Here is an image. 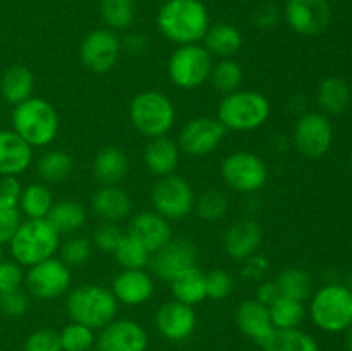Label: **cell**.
<instances>
[{"mask_svg":"<svg viewBox=\"0 0 352 351\" xmlns=\"http://www.w3.org/2000/svg\"><path fill=\"white\" fill-rule=\"evenodd\" d=\"M179 157H181L179 145L167 136L150 140V143L144 147L143 153V160L148 171L158 178L174 174L179 165Z\"/></svg>","mask_w":352,"mask_h":351,"instance_id":"cell-25","label":"cell"},{"mask_svg":"<svg viewBox=\"0 0 352 351\" xmlns=\"http://www.w3.org/2000/svg\"><path fill=\"white\" fill-rule=\"evenodd\" d=\"M91 209L103 222L117 224L131 215L133 202L119 186H102L91 196Z\"/></svg>","mask_w":352,"mask_h":351,"instance_id":"cell-24","label":"cell"},{"mask_svg":"<svg viewBox=\"0 0 352 351\" xmlns=\"http://www.w3.org/2000/svg\"><path fill=\"white\" fill-rule=\"evenodd\" d=\"M155 326L158 332L168 341H184L195 332L196 312L191 305L172 299L157 310Z\"/></svg>","mask_w":352,"mask_h":351,"instance_id":"cell-18","label":"cell"},{"mask_svg":"<svg viewBox=\"0 0 352 351\" xmlns=\"http://www.w3.org/2000/svg\"><path fill=\"white\" fill-rule=\"evenodd\" d=\"M275 284L280 296H287L301 303H305L313 292V277L309 272L299 267H289L282 270L275 279Z\"/></svg>","mask_w":352,"mask_h":351,"instance_id":"cell-35","label":"cell"},{"mask_svg":"<svg viewBox=\"0 0 352 351\" xmlns=\"http://www.w3.org/2000/svg\"><path fill=\"white\" fill-rule=\"evenodd\" d=\"M88 219L85 206L76 200H62V202L54 203L47 220L52 224L55 231L60 236H71L82 229Z\"/></svg>","mask_w":352,"mask_h":351,"instance_id":"cell-29","label":"cell"},{"mask_svg":"<svg viewBox=\"0 0 352 351\" xmlns=\"http://www.w3.org/2000/svg\"><path fill=\"white\" fill-rule=\"evenodd\" d=\"M122 43V52H127L129 55H141L146 52L148 45V38L141 33H129L124 40H120Z\"/></svg>","mask_w":352,"mask_h":351,"instance_id":"cell-51","label":"cell"},{"mask_svg":"<svg viewBox=\"0 0 352 351\" xmlns=\"http://www.w3.org/2000/svg\"><path fill=\"white\" fill-rule=\"evenodd\" d=\"M270 110V102L263 93L237 89L220 100L217 119L227 131H253L267 123Z\"/></svg>","mask_w":352,"mask_h":351,"instance_id":"cell-4","label":"cell"},{"mask_svg":"<svg viewBox=\"0 0 352 351\" xmlns=\"http://www.w3.org/2000/svg\"><path fill=\"white\" fill-rule=\"evenodd\" d=\"M12 131L30 147H47L58 133V116L52 103L31 96L12 110Z\"/></svg>","mask_w":352,"mask_h":351,"instance_id":"cell-5","label":"cell"},{"mask_svg":"<svg viewBox=\"0 0 352 351\" xmlns=\"http://www.w3.org/2000/svg\"><path fill=\"white\" fill-rule=\"evenodd\" d=\"M0 351H2V350H0Z\"/></svg>","mask_w":352,"mask_h":351,"instance_id":"cell-57","label":"cell"},{"mask_svg":"<svg viewBox=\"0 0 352 351\" xmlns=\"http://www.w3.org/2000/svg\"><path fill=\"white\" fill-rule=\"evenodd\" d=\"M309 312L322 330L342 332L352 323V292L346 286H325L313 296Z\"/></svg>","mask_w":352,"mask_h":351,"instance_id":"cell-7","label":"cell"},{"mask_svg":"<svg viewBox=\"0 0 352 351\" xmlns=\"http://www.w3.org/2000/svg\"><path fill=\"white\" fill-rule=\"evenodd\" d=\"M213 57L203 45H179L167 62V72L172 85L181 89L199 88L208 81Z\"/></svg>","mask_w":352,"mask_h":351,"instance_id":"cell-8","label":"cell"},{"mask_svg":"<svg viewBox=\"0 0 352 351\" xmlns=\"http://www.w3.org/2000/svg\"><path fill=\"white\" fill-rule=\"evenodd\" d=\"M65 306L72 322L96 330L116 320L119 301L110 289L100 284H85L69 292Z\"/></svg>","mask_w":352,"mask_h":351,"instance_id":"cell-3","label":"cell"},{"mask_svg":"<svg viewBox=\"0 0 352 351\" xmlns=\"http://www.w3.org/2000/svg\"><path fill=\"white\" fill-rule=\"evenodd\" d=\"M124 234L126 233H124L117 224L103 222L102 226L96 227L95 236H93V244H95L98 250L107 251V253H113L116 248L119 246L120 241H122Z\"/></svg>","mask_w":352,"mask_h":351,"instance_id":"cell-45","label":"cell"},{"mask_svg":"<svg viewBox=\"0 0 352 351\" xmlns=\"http://www.w3.org/2000/svg\"><path fill=\"white\" fill-rule=\"evenodd\" d=\"M21 222L23 220H21V212L17 206L0 203V244L9 243Z\"/></svg>","mask_w":352,"mask_h":351,"instance_id":"cell-48","label":"cell"},{"mask_svg":"<svg viewBox=\"0 0 352 351\" xmlns=\"http://www.w3.org/2000/svg\"><path fill=\"white\" fill-rule=\"evenodd\" d=\"M23 351H62L58 332L52 329H38L24 341Z\"/></svg>","mask_w":352,"mask_h":351,"instance_id":"cell-46","label":"cell"},{"mask_svg":"<svg viewBox=\"0 0 352 351\" xmlns=\"http://www.w3.org/2000/svg\"><path fill=\"white\" fill-rule=\"evenodd\" d=\"M168 284H170L174 299L186 303V305L195 306L206 298L205 272L199 270L198 267L189 268Z\"/></svg>","mask_w":352,"mask_h":351,"instance_id":"cell-31","label":"cell"},{"mask_svg":"<svg viewBox=\"0 0 352 351\" xmlns=\"http://www.w3.org/2000/svg\"><path fill=\"white\" fill-rule=\"evenodd\" d=\"M294 147L308 158H320L329 151L333 129L329 117L320 112H308L294 126Z\"/></svg>","mask_w":352,"mask_h":351,"instance_id":"cell-13","label":"cell"},{"mask_svg":"<svg viewBox=\"0 0 352 351\" xmlns=\"http://www.w3.org/2000/svg\"><path fill=\"white\" fill-rule=\"evenodd\" d=\"M157 26L172 43H199L210 28L208 10L201 0H167L158 10Z\"/></svg>","mask_w":352,"mask_h":351,"instance_id":"cell-1","label":"cell"},{"mask_svg":"<svg viewBox=\"0 0 352 351\" xmlns=\"http://www.w3.org/2000/svg\"><path fill=\"white\" fill-rule=\"evenodd\" d=\"M112 292L122 305L140 306L151 299L155 282L144 268H127L113 279Z\"/></svg>","mask_w":352,"mask_h":351,"instance_id":"cell-19","label":"cell"},{"mask_svg":"<svg viewBox=\"0 0 352 351\" xmlns=\"http://www.w3.org/2000/svg\"><path fill=\"white\" fill-rule=\"evenodd\" d=\"M113 257L116 262L127 270V268H144L146 265H150L151 253L136 240V237L129 236V234H124L122 241L119 243V246L113 251Z\"/></svg>","mask_w":352,"mask_h":351,"instance_id":"cell-39","label":"cell"},{"mask_svg":"<svg viewBox=\"0 0 352 351\" xmlns=\"http://www.w3.org/2000/svg\"><path fill=\"white\" fill-rule=\"evenodd\" d=\"M192 186L181 176H164L151 189L155 212L167 220H182L195 209Z\"/></svg>","mask_w":352,"mask_h":351,"instance_id":"cell-10","label":"cell"},{"mask_svg":"<svg viewBox=\"0 0 352 351\" xmlns=\"http://www.w3.org/2000/svg\"><path fill=\"white\" fill-rule=\"evenodd\" d=\"M58 251H60V260L67 267H79L91 258L93 243L85 236H71L60 243Z\"/></svg>","mask_w":352,"mask_h":351,"instance_id":"cell-42","label":"cell"},{"mask_svg":"<svg viewBox=\"0 0 352 351\" xmlns=\"http://www.w3.org/2000/svg\"><path fill=\"white\" fill-rule=\"evenodd\" d=\"M261 351H320L315 337L299 329H275Z\"/></svg>","mask_w":352,"mask_h":351,"instance_id":"cell-33","label":"cell"},{"mask_svg":"<svg viewBox=\"0 0 352 351\" xmlns=\"http://www.w3.org/2000/svg\"><path fill=\"white\" fill-rule=\"evenodd\" d=\"M95 344L96 351H146L148 334L134 320H112L100 329Z\"/></svg>","mask_w":352,"mask_h":351,"instance_id":"cell-17","label":"cell"},{"mask_svg":"<svg viewBox=\"0 0 352 351\" xmlns=\"http://www.w3.org/2000/svg\"><path fill=\"white\" fill-rule=\"evenodd\" d=\"M72 281L71 268L60 258H48L31 265L24 275L28 295L40 301H50L65 295Z\"/></svg>","mask_w":352,"mask_h":351,"instance_id":"cell-11","label":"cell"},{"mask_svg":"<svg viewBox=\"0 0 352 351\" xmlns=\"http://www.w3.org/2000/svg\"><path fill=\"white\" fill-rule=\"evenodd\" d=\"M52 206H54V195L48 186L43 182H31L23 188L17 209L26 215V219H47Z\"/></svg>","mask_w":352,"mask_h":351,"instance_id":"cell-30","label":"cell"},{"mask_svg":"<svg viewBox=\"0 0 352 351\" xmlns=\"http://www.w3.org/2000/svg\"><path fill=\"white\" fill-rule=\"evenodd\" d=\"M284 16L292 31L315 36L329 28L332 10L327 0H287Z\"/></svg>","mask_w":352,"mask_h":351,"instance_id":"cell-16","label":"cell"},{"mask_svg":"<svg viewBox=\"0 0 352 351\" xmlns=\"http://www.w3.org/2000/svg\"><path fill=\"white\" fill-rule=\"evenodd\" d=\"M30 308V295L23 289H14V291L0 292V312L6 317H23Z\"/></svg>","mask_w":352,"mask_h":351,"instance_id":"cell-44","label":"cell"},{"mask_svg":"<svg viewBox=\"0 0 352 351\" xmlns=\"http://www.w3.org/2000/svg\"><path fill=\"white\" fill-rule=\"evenodd\" d=\"M347 337H346V346H347V350L349 351H352V323L349 327H347Z\"/></svg>","mask_w":352,"mask_h":351,"instance_id":"cell-53","label":"cell"},{"mask_svg":"<svg viewBox=\"0 0 352 351\" xmlns=\"http://www.w3.org/2000/svg\"><path fill=\"white\" fill-rule=\"evenodd\" d=\"M34 74L26 65H10L0 78V95L10 105H19L33 96Z\"/></svg>","mask_w":352,"mask_h":351,"instance_id":"cell-27","label":"cell"},{"mask_svg":"<svg viewBox=\"0 0 352 351\" xmlns=\"http://www.w3.org/2000/svg\"><path fill=\"white\" fill-rule=\"evenodd\" d=\"M227 129L220 124L219 119L213 117H196L179 133V150L191 157H203L219 148L226 138Z\"/></svg>","mask_w":352,"mask_h":351,"instance_id":"cell-15","label":"cell"},{"mask_svg":"<svg viewBox=\"0 0 352 351\" xmlns=\"http://www.w3.org/2000/svg\"><path fill=\"white\" fill-rule=\"evenodd\" d=\"M236 323L241 332L246 337L253 339L258 346H263L265 341L272 336L275 330L272 323L268 306L258 301L256 298L244 299L236 312Z\"/></svg>","mask_w":352,"mask_h":351,"instance_id":"cell-21","label":"cell"},{"mask_svg":"<svg viewBox=\"0 0 352 351\" xmlns=\"http://www.w3.org/2000/svg\"><path fill=\"white\" fill-rule=\"evenodd\" d=\"M203 43L212 57L232 58L243 47V34L232 24L219 23L208 28Z\"/></svg>","mask_w":352,"mask_h":351,"instance_id":"cell-28","label":"cell"},{"mask_svg":"<svg viewBox=\"0 0 352 351\" xmlns=\"http://www.w3.org/2000/svg\"><path fill=\"white\" fill-rule=\"evenodd\" d=\"M205 288L206 298L222 301V299H226L232 292L234 281L227 270H223V268H213V270L205 274Z\"/></svg>","mask_w":352,"mask_h":351,"instance_id":"cell-43","label":"cell"},{"mask_svg":"<svg viewBox=\"0 0 352 351\" xmlns=\"http://www.w3.org/2000/svg\"><path fill=\"white\" fill-rule=\"evenodd\" d=\"M100 14L109 30L124 31L134 23L136 3L134 0H102Z\"/></svg>","mask_w":352,"mask_h":351,"instance_id":"cell-38","label":"cell"},{"mask_svg":"<svg viewBox=\"0 0 352 351\" xmlns=\"http://www.w3.org/2000/svg\"><path fill=\"white\" fill-rule=\"evenodd\" d=\"M278 296H280V292H278V288L277 284H275V281H263L256 288V299L267 306H270Z\"/></svg>","mask_w":352,"mask_h":351,"instance_id":"cell-52","label":"cell"},{"mask_svg":"<svg viewBox=\"0 0 352 351\" xmlns=\"http://www.w3.org/2000/svg\"><path fill=\"white\" fill-rule=\"evenodd\" d=\"M229 209L227 195L220 189H208L195 200V210L205 222H217L222 219Z\"/></svg>","mask_w":352,"mask_h":351,"instance_id":"cell-40","label":"cell"},{"mask_svg":"<svg viewBox=\"0 0 352 351\" xmlns=\"http://www.w3.org/2000/svg\"><path fill=\"white\" fill-rule=\"evenodd\" d=\"M129 119L134 129L148 140L167 136L175 123V107L162 92L146 89L131 100Z\"/></svg>","mask_w":352,"mask_h":351,"instance_id":"cell-6","label":"cell"},{"mask_svg":"<svg viewBox=\"0 0 352 351\" xmlns=\"http://www.w3.org/2000/svg\"><path fill=\"white\" fill-rule=\"evenodd\" d=\"M74 169V160L62 150H48L38 158L36 172L41 181L48 184H57L65 181Z\"/></svg>","mask_w":352,"mask_h":351,"instance_id":"cell-34","label":"cell"},{"mask_svg":"<svg viewBox=\"0 0 352 351\" xmlns=\"http://www.w3.org/2000/svg\"><path fill=\"white\" fill-rule=\"evenodd\" d=\"M129 172V160L117 147H105L93 160V176L102 186H117Z\"/></svg>","mask_w":352,"mask_h":351,"instance_id":"cell-26","label":"cell"},{"mask_svg":"<svg viewBox=\"0 0 352 351\" xmlns=\"http://www.w3.org/2000/svg\"><path fill=\"white\" fill-rule=\"evenodd\" d=\"M127 234L136 237L151 255L172 240L170 224L157 212H141L134 215Z\"/></svg>","mask_w":352,"mask_h":351,"instance_id":"cell-22","label":"cell"},{"mask_svg":"<svg viewBox=\"0 0 352 351\" xmlns=\"http://www.w3.org/2000/svg\"><path fill=\"white\" fill-rule=\"evenodd\" d=\"M9 246L14 262L31 267L54 258L60 246V234L47 219H26L10 237Z\"/></svg>","mask_w":352,"mask_h":351,"instance_id":"cell-2","label":"cell"},{"mask_svg":"<svg viewBox=\"0 0 352 351\" xmlns=\"http://www.w3.org/2000/svg\"><path fill=\"white\" fill-rule=\"evenodd\" d=\"M62 351H89L95 344L96 337L93 329L82 323L71 322L58 332Z\"/></svg>","mask_w":352,"mask_h":351,"instance_id":"cell-41","label":"cell"},{"mask_svg":"<svg viewBox=\"0 0 352 351\" xmlns=\"http://www.w3.org/2000/svg\"><path fill=\"white\" fill-rule=\"evenodd\" d=\"M351 171H352V155H351Z\"/></svg>","mask_w":352,"mask_h":351,"instance_id":"cell-56","label":"cell"},{"mask_svg":"<svg viewBox=\"0 0 352 351\" xmlns=\"http://www.w3.org/2000/svg\"><path fill=\"white\" fill-rule=\"evenodd\" d=\"M151 270L164 281L172 282L192 267H198V251L192 241L186 237H172L165 246L151 255Z\"/></svg>","mask_w":352,"mask_h":351,"instance_id":"cell-14","label":"cell"},{"mask_svg":"<svg viewBox=\"0 0 352 351\" xmlns=\"http://www.w3.org/2000/svg\"><path fill=\"white\" fill-rule=\"evenodd\" d=\"M268 270V260L263 255L254 253L253 257H250L248 260H244L243 267V275L244 277L251 279V281H258V279L263 277Z\"/></svg>","mask_w":352,"mask_h":351,"instance_id":"cell-50","label":"cell"},{"mask_svg":"<svg viewBox=\"0 0 352 351\" xmlns=\"http://www.w3.org/2000/svg\"><path fill=\"white\" fill-rule=\"evenodd\" d=\"M0 262H2V248H0Z\"/></svg>","mask_w":352,"mask_h":351,"instance_id":"cell-55","label":"cell"},{"mask_svg":"<svg viewBox=\"0 0 352 351\" xmlns=\"http://www.w3.org/2000/svg\"><path fill=\"white\" fill-rule=\"evenodd\" d=\"M33 162V147L16 131H0V176H19Z\"/></svg>","mask_w":352,"mask_h":351,"instance_id":"cell-23","label":"cell"},{"mask_svg":"<svg viewBox=\"0 0 352 351\" xmlns=\"http://www.w3.org/2000/svg\"><path fill=\"white\" fill-rule=\"evenodd\" d=\"M351 102V89L340 78H327L320 83L318 105L330 116H339L347 109Z\"/></svg>","mask_w":352,"mask_h":351,"instance_id":"cell-32","label":"cell"},{"mask_svg":"<svg viewBox=\"0 0 352 351\" xmlns=\"http://www.w3.org/2000/svg\"><path fill=\"white\" fill-rule=\"evenodd\" d=\"M346 288L352 292V272L349 274V277H347V286H346Z\"/></svg>","mask_w":352,"mask_h":351,"instance_id":"cell-54","label":"cell"},{"mask_svg":"<svg viewBox=\"0 0 352 351\" xmlns=\"http://www.w3.org/2000/svg\"><path fill=\"white\" fill-rule=\"evenodd\" d=\"M263 240L260 224L251 219L234 222L223 234V250L232 260L244 262L253 257Z\"/></svg>","mask_w":352,"mask_h":351,"instance_id":"cell-20","label":"cell"},{"mask_svg":"<svg viewBox=\"0 0 352 351\" xmlns=\"http://www.w3.org/2000/svg\"><path fill=\"white\" fill-rule=\"evenodd\" d=\"M244 71L234 58H220V62L212 65L208 81L212 83L217 92L229 95V93L237 92L243 85Z\"/></svg>","mask_w":352,"mask_h":351,"instance_id":"cell-37","label":"cell"},{"mask_svg":"<svg viewBox=\"0 0 352 351\" xmlns=\"http://www.w3.org/2000/svg\"><path fill=\"white\" fill-rule=\"evenodd\" d=\"M122 54V43L116 31L100 28L88 33L79 48V57L88 71L105 74L112 71Z\"/></svg>","mask_w":352,"mask_h":351,"instance_id":"cell-12","label":"cell"},{"mask_svg":"<svg viewBox=\"0 0 352 351\" xmlns=\"http://www.w3.org/2000/svg\"><path fill=\"white\" fill-rule=\"evenodd\" d=\"M23 193V184L16 176H2L0 179V203L9 206H17Z\"/></svg>","mask_w":352,"mask_h":351,"instance_id":"cell-49","label":"cell"},{"mask_svg":"<svg viewBox=\"0 0 352 351\" xmlns=\"http://www.w3.org/2000/svg\"><path fill=\"white\" fill-rule=\"evenodd\" d=\"M268 312H270V319L275 329H298L306 315L305 305L298 299L287 298V296H278L268 306Z\"/></svg>","mask_w":352,"mask_h":351,"instance_id":"cell-36","label":"cell"},{"mask_svg":"<svg viewBox=\"0 0 352 351\" xmlns=\"http://www.w3.org/2000/svg\"><path fill=\"white\" fill-rule=\"evenodd\" d=\"M24 284V272L17 262H0V292L14 291Z\"/></svg>","mask_w":352,"mask_h":351,"instance_id":"cell-47","label":"cell"},{"mask_svg":"<svg viewBox=\"0 0 352 351\" xmlns=\"http://www.w3.org/2000/svg\"><path fill=\"white\" fill-rule=\"evenodd\" d=\"M222 178L236 193L251 195L267 184L268 167L263 158L251 151H234L223 158Z\"/></svg>","mask_w":352,"mask_h":351,"instance_id":"cell-9","label":"cell"}]
</instances>
